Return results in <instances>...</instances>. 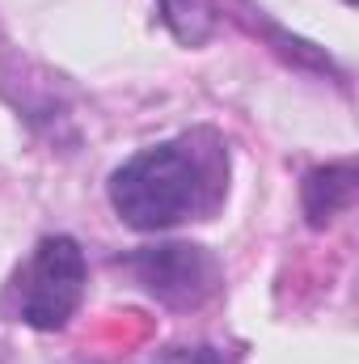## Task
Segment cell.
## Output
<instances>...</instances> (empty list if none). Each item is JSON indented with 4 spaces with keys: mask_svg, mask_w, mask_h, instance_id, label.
I'll return each instance as SVG.
<instances>
[{
    "mask_svg": "<svg viewBox=\"0 0 359 364\" xmlns=\"http://www.w3.org/2000/svg\"><path fill=\"white\" fill-rule=\"evenodd\" d=\"M199 199V166L182 144H153L110 174V203L118 220L140 233L178 225Z\"/></svg>",
    "mask_w": 359,
    "mask_h": 364,
    "instance_id": "obj_1",
    "label": "cell"
},
{
    "mask_svg": "<svg viewBox=\"0 0 359 364\" xmlns=\"http://www.w3.org/2000/svg\"><path fill=\"white\" fill-rule=\"evenodd\" d=\"M85 301V255L72 237H43L21 275V322L34 331H60Z\"/></svg>",
    "mask_w": 359,
    "mask_h": 364,
    "instance_id": "obj_2",
    "label": "cell"
},
{
    "mask_svg": "<svg viewBox=\"0 0 359 364\" xmlns=\"http://www.w3.org/2000/svg\"><path fill=\"white\" fill-rule=\"evenodd\" d=\"M131 272L140 275V284L170 301V305H199L216 292V279H220V267L216 259L203 250V246H186V242H174V246H148L140 255L127 259Z\"/></svg>",
    "mask_w": 359,
    "mask_h": 364,
    "instance_id": "obj_3",
    "label": "cell"
},
{
    "mask_svg": "<svg viewBox=\"0 0 359 364\" xmlns=\"http://www.w3.org/2000/svg\"><path fill=\"white\" fill-rule=\"evenodd\" d=\"M355 199V166L343 161V166H326V170H313L304 178V212H309V225H326L334 220L338 212H347Z\"/></svg>",
    "mask_w": 359,
    "mask_h": 364,
    "instance_id": "obj_4",
    "label": "cell"
},
{
    "mask_svg": "<svg viewBox=\"0 0 359 364\" xmlns=\"http://www.w3.org/2000/svg\"><path fill=\"white\" fill-rule=\"evenodd\" d=\"M161 364H228L216 348H174V352H165Z\"/></svg>",
    "mask_w": 359,
    "mask_h": 364,
    "instance_id": "obj_5",
    "label": "cell"
},
{
    "mask_svg": "<svg viewBox=\"0 0 359 364\" xmlns=\"http://www.w3.org/2000/svg\"><path fill=\"white\" fill-rule=\"evenodd\" d=\"M347 4H355V0H347Z\"/></svg>",
    "mask_w": 359,
    "mask_h": 364,
    "instance_id": "obj_6",
    "label": "cell"
}]
</instances>
